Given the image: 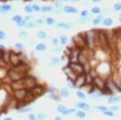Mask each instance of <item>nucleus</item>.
<instances>
[{"label":"nucleus","instance_id":"obj_5","mask_svg":"<svg viewBox=\"0 0 121 120\" xmlns=\"http://www.w3.org/2000/svg\"><path fill=\"white\" fill-rule=\"evenodd\" d=\"M106 86L110 90V91L112 93V94H121V90L116 85L112 77H110L106 80Z\"/></svg>","mask_w":121,"mask_h":120},{"label":"nucleus","instance_id":"obj_45","mask_svg":"<svg viewBox=\"0 0 121 120\" xmlns=\"http://www.w3.org/2000/svg\"><path fill=\"white\" fill-rule=\"evenodd\" d=\"M51 43L54 47L56 46H58L60 45V40H59V38H56V37H53L51 40Z\"/></svg>","mask_w":121,"mask_h":120},{"label":"nucleus","instance_id":"obj_46","mask_svg":"<svg viewBox=\"0 0 121 120\" xmlns=\"http://www.w3.org/2000/svg\"><path fill=\"white\" fill-rule=\"evenodd\" d=\"M103 115L106 116V117H110V118H112L115 116V112H113L112 111H110V110H108V111L103 112Z\"/></svg>","mask_w":121,"mask_h":120},{"label":"nucleus","instance_id":"obj_60","mask_svg":"<svg viewBox=\"0 0 121 120\" xmlns=\"http://www.w3.org/2000/svg\"><path fill=\"white\" fill-rule=\"evenodd\" d=\"M118 21H119V23H120V24H121V14H120V15H119Z\"/></svg>","mask_w":121,"mask_h":120},{"label":"nucleus","instance_id":"obj_2","mask_svg":"<svg viewBox=\"0 0 121 120\" xmlns=\"http://www.w3.org/2000/svg\"><path fill=\"white\" fill-rule=\"evenodd\" d=\"M98 40H99V45L100 47V49L106 52L109 48H111L107 31L103 30V29L98 30Z\"/></svg>","mask_w":121,"mask_h":120},{"label":"nucleus","instance_id":"obj_31","mask_svg":"<svg viewBox=\"0 0 121 120\" xmlns=\"http://www.w3.org/2000/svg\"><path fill=\"white\" fill-rule=\"evenodd\" d=\"M85 82L86 84L92 85L94 82V78L91 76L90 73H85Z\"/></svg>","mask_w":121,"mask_h":120},{"label":"nucleus","instance_id":"obj_58","mask_svg":"<svg viewBox=\"0 0 121 120\" xmlns=\"http://www.w3.org/2000/svg\"><path fill=\"white\" fill-rule=\"evenodd\" d=\"M101 1H102V0H91V2L94 3H100Z\"/></svg>","mask_w":121,"mask_h":120},{"label":"nucleus","instance_id":"obj_51","mask_svg":"<svg viewBox=\"0 0 121 120\" xmlns=\"http://www.w3.org/2000/svg\"><path fill=\"white\" fill-rule=\"evenodd\" d=\"M28 120H38L37 119V117L35 114H33L32 112V113H29L28 115Z\"/></svg>","mask_w":121,"mask_h":120},{"label":"nucleus","instance_id":"obj_25","mask_svg":"<svg viewBox=\"0 0 121 120\" xmlns=\"http://www.w3.org/2000/svg\"><path fill=\"white\" fill-rule=\"evenodd\" d=\"M36 36H37V38L40 39V40H46L47 37H48V34H47V32L45 31L40 30L36 32Z\"/></svg>","mask_w":121,"mask_h":120},{"label":"nucleus","instance_id":"obj_11","mask_svg":"<svg viewBox=\"0 0 121 120\" xmlns=\"http://www.w3.org/2000/svg\"><path fill=\"white\" fill-rule=\"evenodd\" d=\"M74 84H75V86H76V88L79 89V90L84 86V85L86 84V82H85V73L78 75V77H76V79H75V81H74Z\"/></svg>","mask_w":121,"mask_h":120},{"label":"nucleus","instance_id":"obj_54","mask_svg":"<svg viewBox=\"0 0 121 120\" xmlns=\"http://www.w3.org/2000/svg\"><path fill=\"white\" fill-rule=\"evenodd\" d=\"M80 15H81V17L87 16V15H89V11H87V10H83V11H81V13H80Z\"/></svg>","mask_w":121,"mask_h":120},{"label":"nucleus","instance_id":"obj_21","mask_svg":"<svg viewBox=\"0 0 121 120\" xmlns=\"http://www.w3.org/2000/svg\"><path fill=\"white\" fill-rule=\"evenodd\" d=\"M102 23H103V26L108 28V27L112 26L113 24H114V20H113V19L112 18V17H105V18L103 19Z\"/></svg>","mask_w":121,"mask_h":120},{"label":"nucleus","instance_id":"obj_34","mask_svg":"<svg viewBox=\"0 0 121 120\" xmlns=\"http://www.w3.org/2000/svg\"><path fill=\"white\" fill-rule=\"evenodd\" d=\"M23 19V16L20 15H15L14 16L11 18V20L13 21V22H15V24H18V23H19L20 21H22Z\"/></svg>","mask_w":121,"mask_h":120},{"label":"nucleus","instance_id":"obj_48","mask_svg":"<svg viewBox=\"0 0 121 120\" xmlns=\"http://www.w3.org/2000/svg\"><path fill=\"white\" fill-rule=\"evenodd\" d=\"M54 6H55V7L62 8L63 7V2L61 0H56L55 3H54Z\"/></svg>","mask_w":121,"mask_h":120},{"label":"nucleus","instance_id":"obj_22","mask_svg":"<svg viewBox=\"0 0 121 120\" xmlns=\"http://www.w3.org/2000/svg\"><path fill=\"white\" fill-rule=\"evenodd\" d=\"M43 19L44 20L45 24L48 25V26H53V25L56 24V20L54 18L52 17H48V16H43Z\"/></svg>","mask_w":121,"mask_h":120},{"label":"nucleus","instance_id":"obj_49","mask_svg":"<svg viewBox=\"0 0 121 120\" xmlns=\"http://www.w3.org/2000/svg\"><path fill=\"white\" fill-rule=\"evenodd\" d=\"M32 7L33 11H35V12H40V11H41V7H40L37 4H32Z\"/></svg>","mask_w":121,"mask_h":120},{"label":"nucleus","instance_id":"obj_33","mask_svg":"<svg viewBox=\"0 0 121 120\" xmlns=\"http://www.w3.org/2000/svg\"><path fill=\"white\" fill-rule=\"evenodd\" d=\"M77 111V109H76L75 107H73V108H67V110L64 112L63 114H62V115L63 116H68L69 115H71V114H73L75 113V112Z\"/></svg>","mask_w":121,"mask_h":120},{"label":"nucleus","instance_id":"obj_6","mask_svg":"<svg viewBox=\"0 0 121 120\" xmlns=\"http://www.w3.org/2000/svg\"><path fill=\"white\" fill-rule=\"evenodd\" d=\"M62 72H63L64 74L66 76L67 79H69V80L73 81V82H74L76 77H78V75L76 74L74 71H73L68 65H66L65 67H63V69H62Z\"/></svg>","mask_w":121,"mask_h":120},{"label":"nucleus","instance_id":"obj_63","mask_svg":"<svg viewBox=\"0 0 121 120\" xmlns=\"http://www.w3.org/2000/svg\"><path fill=\"white\" fill-rule=\"evenodd\" d=\"M108 1H113V0H108Z\"/></svg>","mask_w":121,"mask_h":120},{"label":"nucleus","instance_id":"obj_1","mask_svg":"<svg viewBox=\"0 0 121 120\" xmlns=\"http://www.w3.org/2000/svg\"><path fill=\"white\" fill-rule=\"evenodd\" d=\"M86 46L87 48L90 49H95L99 44L98 40V30L96 29H91L86 32Z\"/></svg>","mask_w":121,"mask_h":120},{"label":"nucleus","instance_id":"obj_40","mask_svg":"<svg viewBox=\"0 0 121 120\" xmlns=\"http://www.w3.org/2000/svg\"><path fill=\"white\" fill-rule=\"evenodd\" d=\"M66 86L68 87L69 89H73V90H75L76 88V86L74 84V82L73 81L69 80V79H67V83H66Z\"/></svg>","mask_w":121,"mask_h":120},{"label":"nucleus","instance_id":"obj_17","mask_svg":"<svg viewBox=\"0 0 121 120\" xmlns=\"http://www.w3.org/2000/svg\"><path fill=\"white\" fill-rule=\"evenodd\" d=\"M62 61L60 60V58L59 57H53L50 60L49 63H48V65L49 67H52V68H56V67H58L61 65Z\"/></svg>","mask_w":121,"mask_h":120},{"label":"nucleus","instance_id":"obj_53","mask_svg":"<svg viewBox=\"0 0 121 120\" xmlns=\"http://www.w3.org/2000/svg\"><path fill=\"white\" fill-rule=\"evenodd\" d=\"M35 23H36L37 26H40V25H42V24L44 23V19H43L42 18L36 19V21H35Z\"/></svg>","mask_w":121,"mask_h":120},{"label":"nucleus","instance_id":"obj_42","mask_svg":"<svg viewBox=\"0 0 121 120\" xmlns=\"http://www.w3.org/2000/svg\"><path fill=\"white\" fill-rule=\"evenodd\" d=\"M113 10L116 12H119V11H121V2H118V3H116L114 5H113Z\"/></svg>","mask_w":121,"mask_h":120},{"label":"nucleus","instance_id":"obj_39","mask_svg":"<svg viewBox=\"0 0 121 120\" xmlns=\"http://www.w3.org/2000/svg\"><path fill=\"white\" fill-rule=\"evenodd\" d=\"M56 91H57V90H56V88L54 86L48 87V88L46 90V93L48 94H56Z\"/></svg>","mask_w":121,"mask_h":120},{"label":"nucleus","instance_id":"obj_3","mask_svg":"<svg viewBox=\"0 0 121 120\" xmlns=\"http://www.w3.org/2000/svg\"><path fill=\"white\" fill-rule=\"evenodd\" d=\"M20 55L21 52L11 51V53H10V65H11V67L18 66V65L24 62L21 60Z\"/></svg>","mask_w":121,"mask_h":120},{"label":"nucleus","instance_id":"obj_28","mask_svg":"<svg viewBox=\"0 0 121 120\" xmlns=\"http://www.w3.org/2000/svg\"><path fill=\"white\" fill-rule=\"evenodd\" d=\"M91 12L92 13L93 15H100L102 14V9L99 7H97V6H95V7H92L91 9Z\"/></svg>","mask_w":121,"mask_h":120},{"label":"nucleus","instance_id":"obj_4","mask_svg":"<svg viewBox=\"0 0 121 120\" xmlns=\"http://www.w3.org/2000/svg\"><path fill=\"white\" fill-rule=\"evenodd\" d=\"M46 90L47 89L44 86L37 84L36 86H35L33 88L31 89V90H29L28 91L30 92L31 94H32V95L36 99L37 98H40V97L44 95L46 93Z\"/></svg>","mask_w":121,"mask_h":120},{"label":"nucleus","instance_id":"obj_19","mask_svg":"<svg viewBox=\"0 0 121 120\" xmlns=\"http://www.w3.org/2000/svg\"><path fill=\"white\" fill-rule=\"evenodd\" d=\"M70 92H69V89L67 86H63L60 90V97L62 98H67L69 96Z\"/></svg>","mask_w":121,"mask_h":120},{"label":"nucleus","instance_id":"obj_13","mask_svg":"<svg viewBox=\"0 0 121 120\" xmlns=\"http://www.w3.org/2000/svg\"><path fill=\"white\" fill-rule=\"evenodd\" d=\"M121 102V96L120 95H111L107 98V102L110 105H116L118 102Z\"/></svg>","mask_w":121,"mask_h":120},{"label":"nucleus","instance_id":"obj_14","mask_svg":"<svg viewBox=\"0 0 121 120\" xmlns=\"http://www.w3.org/2000/svg\"><path fill=\"white\" fill-rule=\"evenodd\" d=\"M62 11L65 13H67V14H78V10L75 7H73V6H64L62 7Z\"/></svg>","mask_w":121,"mask_h":120},{"label":"nucleus","instance_id":"obj_23","mask_svg":"<svg viewBox=\"0 0 121 120\" xmlns=\"http://www.w3.org/2000/svg\"><path fill=\"white\" fill-rule=\"evenodd\" d=\"M35 49H36V52H39V53H44V52L47 51V45L44 43H39L36 45Z\"/></svg>","mask_w":121,"mask_h":120},{"label":"nucleus","instance_id":"obj_9","mask_svg":"<svg viewBox=\"0 0 121 120\" xmlns=\"http://www.w3.org/2000/svg\"><path fill=\"white\" fill-rule=\"evenodd\" d=\"M93 85L96 87L97 89L100 90H103V89L106 87V80L103 79V77L98 76L95 78H94V82H93Z\"/></svg>","mask_w":121,"mask_h":120},{"label":"nucleus","instance_id":"obj_7","mask_svg":"<svg viewBox=\"0 0 121 120\" xmlns=\"http://www.w3.org/2000/svg\"><path fill=\"white\" fill-rule=\"evenodd\" d=\"M28 90H18L13 91V98L15 99H16L19 102H21L24 99V98L26 97L27 94H28Z\"/></svg>","mask_w":121,"mask_h":120},{"label":"nucleus","instance_id":"obj_32","mask_svg":"<svg viewBox=\"0 0 121 120\" xmlns=\"http://www.w3.org/2000/svg\"><path fill=\"white\" fill-rule=\"evenodd\" d=\"M66 110H67V107H66L65 105H63V104H58V105L56 106V111H57L58 113L61 114V115L66 111Z\"/></svg>","mask_w":121,"mask_h":120},{"label":"nucleus","instance_id":"obj_24","mask_svg":"<svg viewBox=\"0 0 121 120\" xmlns=\"http://www.w3.org/2000/svg\"><path fill=\"white\" fill-rule=\"evenodd\" d=\"M59 40H60V44H61L62 46L68 45V44H69V37H68L66 35H60Z\"/></svg>","mask_w":121,"mask_h":120},{"label":"nucleus","instance_id":"obj_15","mask_svg":"<svg viewBox=\"0 0 121 120\" xmlns=\"http://www.w3.org/2000/svg\"><path fill=\"white\" fill-rule=\"evenodd\" d=\"M92 19H93V16L89 15L85 17H79L78 19H76V23H77L78 24L82 25V24H87V23L91 22V20H92Z\"/></svg>","mask_w":121,"mask_h":120},{"label":"nucleus","instance_id":"obj_37","mask_svg":"<svg viewBox=\"0 0 121 120\" xmlns=\"http://www.w3.org/2000/svg\"><path fill=\"white\" fill-rule=\"evenodd\" d=\"M36 117H37L38 120H46L48 119V115L45 113H44V112H39V113H37Z\"/></svg>","mask_w":121,"mask_h":120},{"label":"nucleus","instance_id":"obj_56","mask_svg":"<svg viewBox=\"0 0 121 120\" xmlns=\"http://www.w3.org/2000/svg\"><path fill=\"white\" fill-rule=\"evenodd\" d=\"M5 50H7L6 49V47L3 44H0V51H5Z\"/></svg>","mask_w":121,"mask_h":120},{"label":"nucleus","instance_id":"obj_29","mask_svg":"<svg viewBox=\"0 0 121 120\" xmlns=\"http://www.w3.org/2000/svg\"><path fill=\"white\" fill-rule=\"evenodd\" d=\"M52 9H53V7L52 6H43V7H41L40 12L44 13V14H45V13H51L52 11Z\"/></svg>","mask_w":121,"mask_h":120},{"label":"nucleus","instance_id":"obj_26","mask_svg":"<svg viewBox=\"0 0 121 120\" xmlns=\"http://www.w3.org/2000/svg\"><path fill=\"white\" fill-rule=\"evenodd\" d=\"M76 96H77L80 100H82V101H83V100H86V98H87L86 94L84 91H82V90H77V91H76Z\"/></svg>","mask_w":121,"mask_h":120},{"label":"nucleus","instance_id":"obj_50","mask_svg":"<svg viewBox=\"0 0 121 120\" xmlns=\"http://www.w3.org/2000/svg\"><path fill=\"white\" fill-rule=\"evenodd\" d=\"M61 12H63V11H62V8H58V7H53L52 11V13H53V14H55V15H59Z\"/></svg>","mask_w":121,"mask_h":120},{"label":"nucleus","instance_id":"obj_44","mask_svg":"<svg viewBox=\"0 0 121 120\" xmlns=\"http://www.w3.org/2000/svg\"><path fill=\"white\" fill-rule=\"evenodd\" d=\"M24 11L26 13H28V14H32V12H34L32 10V5L31 4H28L27 6H25L24 7Z\"/></svg>","mask_w":121,"mask_h":120},{"label":"nucleus","instance_id":"obj_18","mask_svg":"<svg viewBox=\"0 0 121 120\" xmlns=\"http://www.w3.org/2000/svg\"><path fill=\"white\" fill-rule=\"evenodd\" d=\"M12 10V6L10 4H2L0 5V13L6 15Z\"/></svg>","mask_w":121,"mask_h":120},{"label":"nucleus","instance_id":"obj_12","mask_svg":"<svg viewBox=\"0 0 121 120\" xmlns=\"http://www.w3.org/2000/svg\"><path fill=\"white\" fill-rule=\"evenodd\" d=\"M55 27L63 30H69L73 27V23L72 22H59L56 23Z\"/></svg>","mask_w":121,"mask_h":120},{"label":"nucleus","instance_id":"obj_16","mask_svg":"<svg viewBox=\"0 0 121 120\" xmlns=\"http://www.w3.org/2000/svg\"><path fill=\"white\" fill-rule=\"evenodd\" d=\"M34 110V108L32 106H23V107H19L18 109H16V112L18 114H21V115H23V114H29L32 113Z\"/></svg>","mask_w":121,"mask_h":120},{"label":"nucleus","instance_id":"obj_36","mask_svg":"<svg viewBox=\"0 0 121 120\" xmlns=\"http://www.w3.org/2000/svg\"><path fill=\"white\" fill-rule=\"evenodd\" d=\"M19 37L20 39H23V40H26V39L28 38L29 34L28 32H27L26 31H22V32H19L18 34Z\"/></svg>","mask_w":121,"mask_h":120},{"label":"nucleus","instance_id":"obj_61","mask_svg":"<svg viewBox=\"0 0 121 120\" xmlns=\"http://www.w3.org/2000/svg\"><path fill=\"white\" fill-rule=\"evenodd\" d=\"M62 2H74V0H61Z\"/></svg>","mask_w":121,"mask_h":120},{"label":"nucleus","instance_id":"obj_8","mask_svg":"<svg viewBox=\"0 0 121 120\" xmlns=\"http://www.w3.org/2000/svg\"><path fill=\"white\" fill-rule=\"evenodd\" d=\"M68 65L73 69L75 72V73L77 75L79 74H82V73H85V71H84V68H83V65L80 64L79 62H75V63H69Z\"/></svg>","mask_w":121,"mask_h":120},{"label":"nucleus","instance_id":"obj_47","mask_svg":"<svg viewBox=\"0 0 121 120\" xmlns=\"http://www.w3.org/2000/svg\"><path fill=\"white\" fill-rule=\"evenodd\" d=\"M108 109L110 110V111H113V112H116V111H120V106H118V105H112V106L108 107Z\"/></svg>","mask_w":121,"mask_h":120},{"label":"nucleus","instance_id":"obj_62","mask_svg":"<svg viewBox=\"0 0 121 120\" xmlns=\"http://www.w3.org/2000/svg\"><path fill=\"white\" fill-rule=\"evenodd\" d=\"M79 1H81V0H74V2H79Z\"/></svg>","mask_w":121,"mask_h":120},{"label":"nucleus","instance_id":"obj_10","mask_svg":"<svg viewBox=\"0 0 121 120\" xmlns=\"http://www.w3.org/2000/svg\"><path fill=\"white\" fill-rule=\"evenodd\" d=\"M74 107L76 108V109H79L81 110V111H83L85 112L86 111H90L91 109V106L89 105L87 102H76V103L74 104Z\"/></svg>","mask_w":121,"mask_h":120},{"label":"nucleus","instance_id":"obj_30","mask_svg":"<svg viewBox=\"0 0 121 120\" xmlns=\"http://www.w3.org/2000/svg\"><path fill=\"white\" fill-rule=\"evenodd\" d=\"M95 111H97L101 112V113H103V112L108 111L109 109H108V107H107V106H105V105H99V106H95Z\"/></svg>","mask_w":121,"mask_h":120},{"label":"nucleus","instance_id":"obj_27","mask_svg":"<svg viewBox=\"0 0 121 120\" xmlns=\"http://www.w3.org/2000/svg\"><path fill=\"white\" fill-rule=\"evenodd\" d=\"M75 115L78 119H84L86 118V113L83 111H81V110H78L75 112Z\"/></svg>","mask_w":121,"mask_h":120},{"label":"nucleus","instance_id":"obj_52","mask_svg":"<svg viewBox=\"0 0 121 120\" xmlns=\"http://www.w3.org/2000/svg\"><path fill=\"white\" fill-rule=\"evenodd\" d=\"M26 21L24 20V19H23L22 21H20L19 23H18V24H16V26L18 27V28H24L25 25H26Z\"/></svg>","mask_w":121,"mask_h":120},{"label":"nucleus","instance_id":"obj_41","mask_svg":"<svg viewBox=\"0 0 121 120\" xmlns=\"http://www.w3.org/2000/svg\"><path fill=\"white\" fill-rule=\"evenodd\" d=\"M63 51V47L62 45H58V46H56V47H53V48L52 49V52L54 53H60V52Z\"/></svg>","mask_w":121,"mask_h":120},{"label":"nucleus","instance_id":"obj_43","mask_svg":"<svg viewBox=\"0 0 121 120\" xmlns=\"http://www.w3.org/2000/svg\"><path fill=\"white\" fill-rule=\"evenodd\" d=\"M36 27H38V26L36 25V24L35 22H27L24 28H36Z\"/></svg>","mask_w":121,"mask_h":120},{"label":"nucleus","instance_id":"obj_38","mask_svg":"<svg viewBox=\"0 0 121 120\" xmlns=\"http://www.w3.org/2000/svg\"><path fill=\"white\" fill-rule=\"evenodd\" d=\"M47 98L51 99L52 101L56 102H60V98L56 95V94H48V95H47Z\"/></svg>","mask_w":121,"mask_h":120},{"label":"nucleus","instance_id":"obj_57","mask_svg":"<svg viewBox=\"0 0 121 120\" xmlns=\"http://www.w3.org/2000/svg\"><path fill=\"white\" fill-rule=\"evenodd\" d=\"M53 120H62V118L59 115H56V117L53 119Z\"/></svg>","mask_w":121,"mask_h":120},{"label":"nucleus","instance_id":"obj_55","mask_svg":"<svg viewBox=\"0 0 121 120\" xmlns=\"http://www.w3.org/2000/svg\"><path fill=\"white\" fill-rule=\"evenodd\" d=\"M6 38V33L3 31L0 30V40H3Z\"/></svg>","mask_w":121,"mask_h":120},{"label":"nucleus","instance_id":"obj_35","mask_svg":"<svg viewBox=\"0 0 121 120\" xmlns=\"http://www.w3.org/2000/svg\"><path fill=\"white\" fill-rule=\"evenodd\" d=\"M14 47L18 52H22L23 50V48H24V45H23L22 43H20V42H16V43L14 44Z\"/></svg>","mask_w":121,"mask_h":120},{"label":"nucleus","instance_id":"obj_59","mask_svg":"<svg viewBox=\"0 0 121 120\" xmlns=\"http://www.w3.org/2000/svg\"><path fill=\"white\" fill-rule=\"evenodd\" d=\"M3 120H14V119H13V118H11V117H6L3 119Z\"/></svg>","mask_w":121,"mask_h":120},{"label":"nucleus","instance_id":"obj_20","mask_svg":"<svg viewBox=\"0 0 121 120\" xmlns=\"http://www.w3.org/2000/svg\"><path fill=\"white\" fill-rule=\"evenodd\" d=\"M103 19H104V15L103 14H100V15H98L96 17H95L93 19H92V24L93 26H98L103 22Z\"/></svg>","mask_w":121,"mask_h":120}]
</instances>
